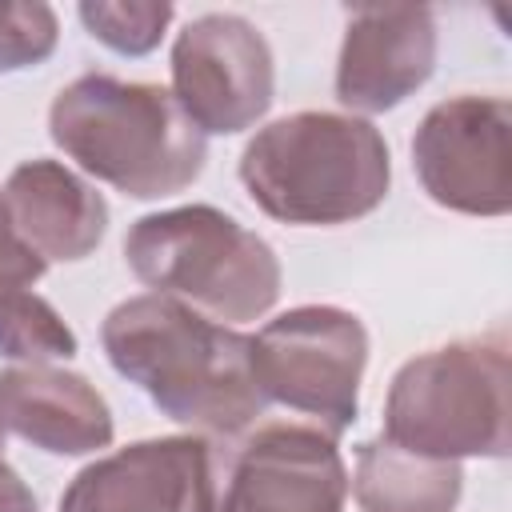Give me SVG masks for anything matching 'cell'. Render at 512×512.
<instances>
[{
    "mask_svg": "<svg viewBox=\"0 0 512 512\" xmlns=\"http://www.w3.org/2000/svg\"><path fill=\"white\" fill-rule=\"evenodd\" d=\"M172 96L204 136H236L264 120L276 64L264 32L236 12H204L176 32Z\"/></svg>",
    "mask_w": 512,
    "mask_h": 512,
    "instance_id": "obj_8",
    "label": "cell"
},
{
    "mask_svg": "<svg viewBox=\"0 0 512 512\" xmlns=\"http://www.w3.org/2000/svg\"><path fill=\"white\" fill-rule=\"evenodd\" d=\"M220 444L156 436L80 468L60 492V512H216Z\"/></svg>",
    "mask_w": 512,
    "mask_h": 512,
    "instance_id": "obj_10",
    "label": "cell"
},
{
    "mask_svg": "<svg viewBox=\"0 0 512 512\" xmlns=\"http://www.w3.org/2000/svg\"><path fill=\"white\" fill-rule=\"evenodd\" d=\"M48 136L88 176L132 200L184 192L208 160L204 132L168 88L112 72H84L60 88L48 108Z\"/></svg>",
    "mask_w": 512,
    "mask_h": 512,
    "instance_id": "obj_2",
    "label": "cell"
},
{
    "mask_svg": "<svg viewBox=\"0 0 512 512\" xmlns=\"http://www.w3.org/2000/svg\"><path fill=\"white\" fill-rule=\"evenodd\" d=\"M60 20L48 4H0V72L36 68L56 52Z\"/></svg>",
    "mask_w": 512,
    "mask_h": 512,
    "instance_id": "obj_17",
    "label": "cell"
},
{
    "mask_svg": "<svg viewBox=\"0 0 512 512\" xmlns=\"http://www.w3.org/2000/svg\"><path fill=\"white\" fill-rule=\"evenodd\" d=\"M80 352L64 316L32 288H0V356L20 364L72 360Z\"/></svg>",
    "mask_w": 512,
    "mask_h": 512,
    "instance_id": "obj_15",
    "label": "cell"
},
{
    "mask_svg": "<svg viewBox=\"0 0 512 512\" xmlns=\"http://www.w3.org/2000/svg\"><path fill=\"white\" fill-rule=\"evenodd\" d=\"M464 492L460 460H432L396 444L364 440L356 448L352 496L360 512H456Z\"/></svg>",
    "mask_w": 512,
    "mask_h": 512,
    "instance_id": "obj_14",
    "label": "cell"
},
{
    "mask_svg": "<svg viewBox=\"0 0 512 512\" xmlns=\"http://www.w3.org/2000/svg\"><path fill=\"white\" fill-rule=\"evenodd\" d=\"M436 68V16L424 4L352 8L336 60V100L376 116L404 104Z\"/></svg>",
    "mask_w": 512,
    "mask_h": 512,
    "instance_id": "obj_11",
    "label": "cell"
},
{
    "mask_svg": "<svg viewBox=\"0 0 512 512\" xmlns=\"http://www.w3.org/2000/svg\"><path fill=\"white\" fill-rule=\"evenodd\" d=\"M76 16L104 48L120 56H148L164 40L176 8L168 0H84Z\"/></svg>",
    "mask_w": 512,
    "mask_h": 512,
    "instance_id": "obj_16",
    "label": "cell"
},
{
    "mask_svg": "<svg viewBox=\"0 0 512 512\" xmlns=\"http://www.w3.org/2000/svg\"><path fill=\"white\" fill-rule=\"evenodd\" d=\"M0 512H40L32 488L20 480V472L8 460L0 464Z\"/></svg>",
    "mask_w": 512,
    "mask_h": 512,
    "instance_id": "obj_19",
    "label": "cell"
},
{
    "mask_svg": "<svg viewBox=\"0 0 512 512\" xmlns=\"http://www.w3.org/2000/svg\"><path fill=\"white\" fill-rule=\"evenodd\" d=\"M0 424L52 456H88L116 436L112 408L96 384L52 364H12L0 372Z\"/></svg>",
    "mask_w": 512,
    "mask_h": 512,
    "instance_id": "obj_12",
    "label": "cell"
},
{
    "mask_svg": "<svg viewBox=\"0 0 512 512\" xmlns=\"http://www.w3.org/2000/svg\"><path fill=\"white\" fill-rule=\"evenodd\" d=\"M348 468L316 424H260L216 460V512H344Z\"/></svg>",
    "mask_w": 512,
    "mask_h": 512,
    "instance_id": "obj_9",
    "label": "cell"
},
{
    "mask_svg": "<svg viewBox=\"0 0 512 512\" xmlns=\"http://www.w3.org/2000/svg\"><path fill=\"white\" fill-rule=\"evenodd\" d=\"M0 464H4V424H0Z\"/></svg>",
    "mask_w": 512,
    "mask_h": 512,
    "instance_id": "obj_20",
    "label": "cell"
},
{
    "mask_svg": "<svg viewBox=\"0 0 512 512\" xmlns=\"http://www.w3.org/2000/svg\"><path fill=\"white\" fill-rule=\"evenodd\" d=\"M512 104L504 96H448L412 136V168L432 204L464 216L512 208Z\"/></svg>",
    "mask_w": 512,
    "mask_h": 512,
    "instance_id": "obj_7",
    "label": "cell"
},
{
    "mask_svg": "<svg viewBox=\"0 0 512 512\" xmlns=\"http://www.w3.org/2000/svg\"><path fill=\"white\" fill-rule=\"evenodd\" d=\"M240 184L280 224L336 228L384 204L392 156L380 128L364 116L292 112L244 144Z\"/></svg>",
    "mask_w": 512,
    "mask_h": 512,
    "instance_id": "obj_3",
    "label": "cell"
},
{
    "mask_svg": "<svg viewBox=\"0 0 512 512\" xmlns=\"http://www.w3.org/2000/svg\"><path fill=\"white\" fill-rule=\"evenodd\" d=\"M16 236L44 260L76 264L92 256L108 232L104 196L68 164L36 156L12 168L0 192Z\"/></svg>",
    "mask_w": 512,
    "mask_h": 512,
    "instance_id": "obj_13",
    "label": "cell"
},
{
    "mask_svg": "<svg viewBox=\"0 0 512 512\" xmlns=\"http://www.w3.org/2000/svg\"><path fill=\"white\" fill-rule=\"evenodd\" d=\"M124 260L160 296L204 304L220 320H260L280 300V260L264 236L212 204L140 216Z\"/></svg>",
    "mask_w": 512,
    "mask_h": 512,
    "instance_id": "obj_5",
    "label": "cell"
},
{
    "mask_svg": "<svg viewBox=\"0 0 512 512\" xmlns=\"http://www.w3.org/2000/svg\"><path fill=\"white\" fill-rule=\"evenodd\" d=\"M100 344L108 364L176 424L236 436L268 404L252 372V336L176 296L120 300L100 324Z\"/></svg>",
    "mask_w": 512,
    "mask_h": 512,
    "instance_id": "obj_1",
    "label": "cell"
},
{
    "mask_svg": "<svg viewBox=\"0 0 512 512\" xmlns=\"http://www.w3.org/2000/svg\"><path fill=\"white\" fill-rule=\"evenodd\" d=\"M368 332L356 312L336 304H300L252 336V372L264 400L304 412L328 436L360 416V380Z\"/></svg>",
    "mask_w": 512,
    "mask_h": 512,
    "instance_id": "obj_6",
    "label": "cell"
},
{
    "mask_svg": "<svg viewBox=\"0 0 512 512\" xmlns=\"http://www.w3.org/2000/svg\"><path fill=\"white\" fill-rule=\"evenodd\" d=\"M512 360L508 336H468L400 364L384 396V440L432 460H504Z\"/></svg>",
    "mask_w": 512,
    "mask_h": 512,
    "instance_id": "obj_4",
    "label": "cell"
},
{
    "mask_svg": "<svg viewBox=\"0 0 512 512\" xmlns=\"http://www.w3.org/2000/svg\"><path fill=\"white\" fill-rule=\"evenodd\" d=\"M48 272V260L36 256L12 228L8 208L0 200V288H32Z\"/></svg>",
    "mask_w": 512,
    "mask_h": 512,
    "instance_id": "obj_18",
    "label": "cell"
}]
</instances>
